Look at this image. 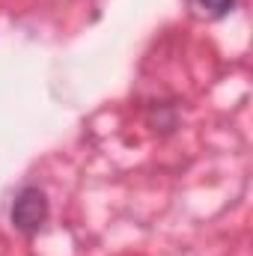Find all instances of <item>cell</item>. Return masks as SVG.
<instances>
[{"label":"cell","mask_w":253,"mask_h":256,"mask_svg":"<svg viewBox=\"0 0 253 256\" xmlns=\"http://www.w3.org/2000/svg\"><path fill=\"white\" fill-rule=\"evenodd\" d=\"M194 6L200 9V15H208V18H224V15L236 6V0H194Z\"/></svg>","instance_id":"cell-2"},{"label":"cell","mask_w":253,"mask_h":256,"mask_svg":"<svg viewBox=\"0 0 253 256\" xmlns=\"http://www.w3.org/2000/svg\"><path fill=\"white\" fill-rule=\"evenodd\" d=\"M48 218V200L39 188H24L12 202V224L21 232H36Z\"/></svg>","instance_id":"cell-1"}]
</instances>
